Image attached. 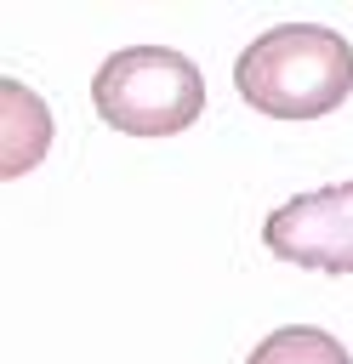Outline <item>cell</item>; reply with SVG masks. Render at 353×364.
I'll return each mask as SVG.
<instances>
[{"mask_svg":"<svg viewBox=\"0 0 353 364\" xmlns=\"http://www.w3.org/2000/svg\"><path fill=\"white\" fill-rule=\"evenodd\" d=\"M262 245L313 273H353V182L285 199L262 222Z\"/></svg>","mask_w":353,"mask_h":364,"instance_id":"3957f363","label":"cell"},{"mask_svg":"<svg viewBox=\"0 0 353 364\" xmlns=\"http://www.w3.org/2000/svg\"><path fill=\"white\" fill-rule=\"evenodd\" d=\"M245 364H353V358H347V347L330 330H319V324H285L268 341H256V353Z\"/></svg>","mask_w":353,"mask_h":364,"instance_id":"5b68a950","label":"cell"},{"mask_svg":"<svg viewBox=\"0 0 353 364\" xmlns=\"http://www.w3.org/2000/svg\"><path fill=\"white\" fill-rule=\"evenodd\" d=\"M91 102L102 125L125 136H176L205 114V80L171 46H125L102 57L91 80Z\"/></svg>","mask_w":353,"mask_h":364,"instance_id":"7a4b0ae2","label":"cell"},{"mask_svg":"<svg viewBox=\"0 0 353 364\" xmlns=\"http://www.w3.org/2000/svg\"><path fill=\"white\" fill-rule=\"evenodd\" d=\"M233 85L256 114L319 119L353 97V46L319 23H279L239 51Z\"/></svg>","mask_w":353,"mask_h":364,"instance_id":"6da1fadb","label":"cell"},{"mask_svg":"<svg viewBox=\"0 0 353 364\" xmlns=\"http://www.w3.org/2000/svg\"><path fill=\"white\" fill-rule=\"evenodd\" d=\"M51 148V114L23 80H0V171L23 176Z\"/></svg>","mask_w":353,"mask_h":364,"instance_id":"277c9868","label":"cell"}]
</instances>
